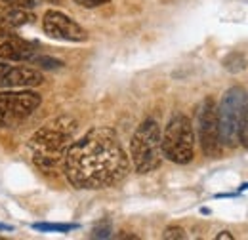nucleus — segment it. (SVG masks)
I'll return each instance as SVG.
<instances>
[{"label": "nucleus", "mask_w": 248, "mask_h": 240, "mask_svg": "<svg viewBox=\"0 0 248 240\" xmlns=\"http://www.w3.org/2000/svg\"><path fill=\"white\" fill-rule=\"evenodd\" d=\"M63 172L75 189H107L128 176L130 160L111 128H92L73 141L63 158Z\"/></svg>", "instance_id": "1"}, {"label": "nucleus", "mask_w": 248, "mask_h": 240, "mask_svg": "<svg viewBox=\"0 0 248 240\" xmlns=\"http://www.w3.org/2000/svg\"><path fill=\"white\" fill-rule=\"evenodd\" d=\"M77 132V120L71 117H60L44 124L29 139V154L36 168L52 172L63 164L65 152L73 143Z\"/></svg>", "instance_id": "2"}, {"label": "nucleus", "mask_w": 248, "mask_h": 240, "mask_svg": "<svg viewBox=\"0 0 248 240\" xmlns=\"http://www.w3.org/2000/svg\"><path fill=\"white\" fill-rule=\"evenodd\" d=\"M130 156L138 174H149L162 164V134L155 119L143 120L132 139H130Z\"/></svg>", "instance_id": "3"}, {"label": "nucleus", "mask_w": 248, "mask_h": 240, "mask_svg": "<svg viewBox=\"0 0 248 240\" xmlns=\"http://www.w3.org/2000/svg\"><path fill=\"white\" fill-rule=\"evenodd\" d=\"M248 95L241 86H233L221 95L217 103V130L221 147H237L239 145V130L245 117Z\"/></svg>", "instance_id": "4"}, {"label": "nucleus", "mask_w": 248, "mask_h": 240, "mask_svg": "<svg viewBox=\"0 0 248 240\" xmlns=\"http://www.w3.org/2000/svg\"><path fill=\"white\" fill-rule=\"evenodd\" d=\"M162 156L174 164H189L195 156V132L186 115H174L162 132Z\"/></svg>", "instance_id": "5"}, {"label": "nucleus", "mask_w": 248, "mask_h": 240, "mask_svg": "<svg viewBox=\"0 0 248 240\" xmlns=\"http://www.w3.org/2000/svg\"><path fill=\"white\" fill-rule=\"evenodd\" d=\"M42 97L31 88L0 91V128H16L40 107Z\"/></svg>", "instance_id": "6"}, {"label": "nucleus", "mask_w": 248, "mask_h": 240, "mask_svg": "<svg viewBox=\"0 0 248 240\" xmlns=\"http://www.w3.org/2000/svg\"><path fill=\"white\" fill-rule=\"evenodd\" d=\"M197 132L202 152L208 158L221 154V141L217 130V105L212 97H204L197 107Z\"/></svg>", "instance_id": "7"}, {"label": "nucleus", "mask_w": 248, "mask_h": 240, "mask_svg": "<svg viewBox=\"0 0 248 240\" xmlns=\"http://www.w3.org/2000/svg\"><path fill=\"white\" fill-rule=\"evenodd\" d=\"M42 29L48 36H52L56 40H63V42H84V40H88L86 29L60 10H48L44 14Z\"/></svg>", "instance_id": "8"}, {"label": "nucleus", "mask_w": 248, "mask_h": 240, "mask_svg": "<svg viewBox=\"0 0 248 240\" xmlns=\"http://www.w3.org/2000/svg\"><path fill=\"white\" fill-rule=\"evenodd\" d=\"M44 82L40 71L25 67V65H12L10 61H0V90H23L34 88Z\"/></svg>", "instance_id": "9"}, {"label": "nucleus", "mask_w": 248, "mask_h": 240, "mask_svg": "<svg viewBox=\"0 0 248 240\" xmlns=\"http://www.w3.org/2000/svg\"><path fill=\"white\" fill-rule=\"evenodd\" d=\"M36 44L25 42V40H17V38H10L6 42L0 44V61H31V58L36 54Z\"/></svg>", "instance_id": "10"}, {"label": "nucleus", "mask_w": 248, "mask_h": 240, "mask_svg": "<svg viewBox=\"0 0 248 240\" xmlns=\"http://www.w3.org/2000/svg\"><path fill=\"white\" fill-rule=\"evenodd\" d=\"M34 21L29 10L21 8H8L6 12L0 14V36H14V30H17L23 25H29Z\"/></svg>", "instance_id": "11"}, {"label": "nucleus", "mask_w": 248, "mask_h": 240, "mask_svg": "<svg viewBox=\"0 0 248 240\" xmlns=\"http://www.w3.org/2000/svg\"><path fill=\"white\" fill-rule=\"evenodd\" d=\"M31 227L38 233H71L78 229L77 223H32Z\"/></svg>", "instance_id": "12"}, {"label": "nucleus", "mask_w": 248, "mask_h": 240, "mask_svg": "<svg viewBox=\"0 0 248 240\" xmlns=\"http://www.w3.org/2000/svg\"><path fill=\"white\" fill-rule=\"evenodd\" d=\"M223 69H227L229 73H241L247 69V58L241 52H231L227 58H223L221 61Z\"/></svg>", "instance_id": "13"}, {"label": "nucleus", "mask_w": 248, "mask_h": 240, "mask_svg": "<svg viewBox=\"0 0 248 240\" xmlns=\"http://www.w3.org/2000/svg\"><path fill=\"white\" fill-rule=\"evenodd\" d=\"M29 63H34V65H38L42 69H62L63 67V61L54 60L50 56H42V54H34Z\"/></svg>", "instance_id": "14"}, {"label": "nucleus", "mask_w": 248, "mask_h": 240, "mask_svg": "<svg viewBox=\"0 0 248 240\" xmlns=\"http://www.w3.org/2000/svg\"><path fill=\"white\" fill-rule=\"evenodd\" d=\"M186 237H187L186 231L182 227H176V225L164 229V233H162V239L164 240H184Z\"/></svg>", "instance_id": "15"}, {"label": "nucleus", "mask_w": 248, "mask_h": 240, "mask_svg": "<svg viewBox=\"0 0 248 240\" xmlns=\"http://www.w3.org/2000/svg\"><path fill=\"white\" fill-rule=\"evenodd\" d=\"M4 4H8L10 8H21V10H32L34 6L40 4V0H0Z\"/></svg>", "instance_id": "16"}, {"label": "nucleus", "mask_w": 248, "mask_h": 240, "mask_svg": "<svg viewBox=\"0 0 248 240\" xmlns=\"http://www.w3.org/2000/svg\"><path fill=\"white\" fill-rule=\"evenodd\" d=\"M239 145H243V147L248 149V103L247 109H245L243 122H241V130H239Z\"/></svg>", "instance_id": "17"}, {"label": "nucleus", "mask_w": 248, "mask_h": 240, "mask_svg": "<svg viewBox=\"0 0 248 240\" xmlns=\"http://www.w3.org/2000/svg\"><path fill=\"white\" fill-rule=\"evenodd\" d=\"M92 237L93 239H107V237H111V227H109V223H107L105 227H95Z\"/></svg>", "instance_id": "18"}, {"label": "nucleus", "mask_w": 248, "mask_h": 240, "mask_svg": "<svg viewBox=\"0 0 248 240\" xmlns=\"http://www.w3.org/2000/svg\"><path fill=\"white\" fill-rule=\"evenodd\" d=\"M78 6H82V8H97V6H101V4H107V2H111V0H75Z\"/></svg>", "instance_id": "19"}, {"label": "nucleus", "mask_w": 248, "mask_h": 240, "mask_svg": "<svg viewBox=\"0 0 248 240\" xmlns=\"http://www.w3.org/2000/svg\"><path fill=\"white\" fill-rule=\"evenodd\" d=\"M233 240V235H231V233H229V231H221V233H219V235H217L216 237V240Z\"/></svg>", "instance_id": "20"}, {"label": "nucleus", "mask_w": 248, "mask_h": 240, "mask_svg": "<svg viewBox=\"0 0 248 240\" xmlns=\"http://www.w3.org/2000/svg\"><path fill=\"white\" fill-rule=\"evenodd\" d=\"M0 231H14V225H4V223H0Z\"/></svg>", "instance_id": "21"}]
</instances>
